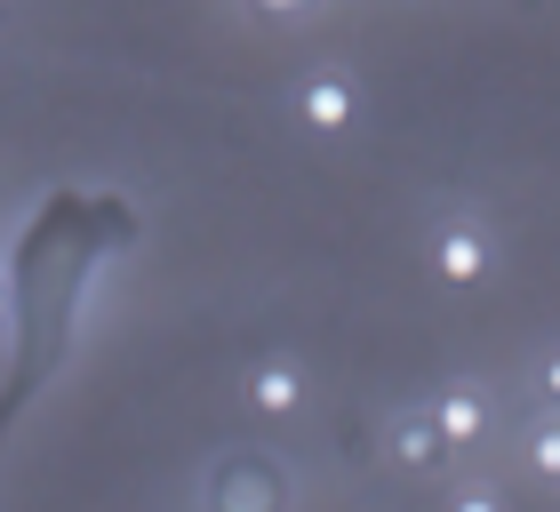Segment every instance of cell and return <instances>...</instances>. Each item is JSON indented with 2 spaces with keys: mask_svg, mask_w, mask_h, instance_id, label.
Masks as SVG:
<instances>
[{
  "mask_svg": "<svg viewBox=\"0 0 560 512\" xmlns=\"http://www.w3.org/2000/svg\"><path fill=\"white\" fill-rule=\"evenodd\" d=\"M385 456H393L400 473H417V480H432V473L456 465V449H448V432L432 424V408H400V417L385 424Z\"/></svg>",
  "mask_w": 560,
  "mask_h": 512,
  "instance_id": "obj_4",
  "label": "cell"
},
{
  "mask_svg": "<svg viewBox=\"0 0 560 512\" xmlns=\"http://www.w3.org/2000/svg\"><path fill=\"white\" fill-rule=\"evenodd\" d=\"M448 512H504V497H497V489H465Z\"/></svg>",
  "mask_w": 560,
  "mask_h": 512,
  "instance_id": "obj_11",
  "label": "cell"
},
{
  "mask_svg": "<svg viewBox=\"0 0 560 512\" xmlns=\"http://www.w3.org/2000/svg\"><path fill=\"white\" fill-rule=\"evenodd\" d=\"M537 400L560 417V345H545V352H537Z\"/></svg>",
  "mask_w": 560,
  "mask_h": 512,
  "instance_id": "obj_8",
  "label": "cell"
},
{
  "mask_svg": "<svg viewBox=\"0 0 560 512\" xmlns=\"http://www.w3.org/2000/svg\"><path fill=\"white\" fill-rule=\"evenodd\" d=\"M248 9H257V16H313L320 0H248Z\"/></svg>",
  "mask_w": 560,
  "mask_h": 512,
  "instance_id": "obj_10",
  "label": "cell"
},
{
  "mask_svg": "<svg viewBox=\"0 0 560 512\" xmlns=\"http://www.w3.org/2000/svg\"><path fill=\"white\" fill-rule=\"evenodd\" d=\"M289 113H296V128H313V137H345V128L361 120V89H352V72L320 65L289 89Z\"/></svg>",
  "mask_w": 560,
  "mask_h": 512,
  "instance_id": "obj_3",
  "label": "cell"
},
{
  "mask_svg": "<svg viewBox=\"0 0 560 512\" xmlns=\"http://www.w3.org/2000/svg\"><path fill=\"white\" fill-rule=\"evenodd\" d=\"M241 393H248V408H257V417H296V408H304V369L272 352V361H257V369L241 376Z\"/></svg>",
  "mask_w": 560,
  "mask_h": 512,
  "instance_id": "obj_6",
  "label": "cell"
},
{
  "mask_svg": "<svg viewBox=\"0 0 560 512\" xmlns=\"http://www.w3.org/2000/svg\"><path fill=\"white\" fill-rule=\"evenodd\" d=\"M513 9H528V0H513Z\"/></svg>",
  "mask_w": 560,
  "mask_h": 512,
  "instance_id": "obj_12",
  "label": "cell"
},
{
  "mask_svg": "<svg viewBox=\"0 0 560 512\" xmlns=\"http://www.w3.org/2000/svg\"><path fill=\"white\" fill-rule=\"evenodd\" d=\"M296 473L272 449H217L200 473V512H289Z\"/></svg>",
  "mask_w": 560,
  "mask_h": 512,
  "instance_id": "obj_1",
  "label": "cell"
},
{
  "mask_svg": "<svg viewBox=\"0 0 560 512\" xmlns=\"http://www.w3.org/2000/svg\"><path fill=\"white\" fill-rule=\"evenodd\" d=\"M424 408H432V424L448 432V449H456V456H465L480 432H489V400H480V384H472V376H448Z\"/></svg>",
  "mask_w": 560,
  "mask_h": 512,
  "instance_id": "obj_5",
  "label": "cell"
},
{
  "mask_svg": "<svg viewBox=\"0 0 560 512\" xmlns=\"http://www.w3.org/2000/svg\"><path fill=\"white\" fill-rule=\"evenodd\" d=\"M432 272H441L448 289H480V280L497 272V233L480 217H465V209L441 217L432 224Z\"/></svg>",
  "mask_w": 560,
  "mask_h": 512,
  "instance_id": "obj_2",
  "label": "cell"
},
{
  "mask_svg": "<svg viewBox=\"0 0 560 512\" xmlns=\"http://www.w3.org/2000/svg\"><path fill=\"white\" fill-rule=\"evenodd\" d=\"M9 337H16V280L0 272V345H9Z\"/></svg>",
  "mask_w": 560,
  "mask_h": 512,
  "instance_id": "obj_9",
  "label": "cell"
},
{
  "mask_svg": "<svg viewBox=\"0 0 560 512\" xmlns=\"http://www.w3.org/2000/svg\"><path fill=\"white\" fill-rule=\"evenodd\" d=\"M528 473H537V480H552V489H560V417H545L537 432H528Z\"/></svg>",
  "mask_w": 560,
  "mask_h": 512,
  "instance_id": "obj_7",
  "label": "cell"
}]
</instances>
